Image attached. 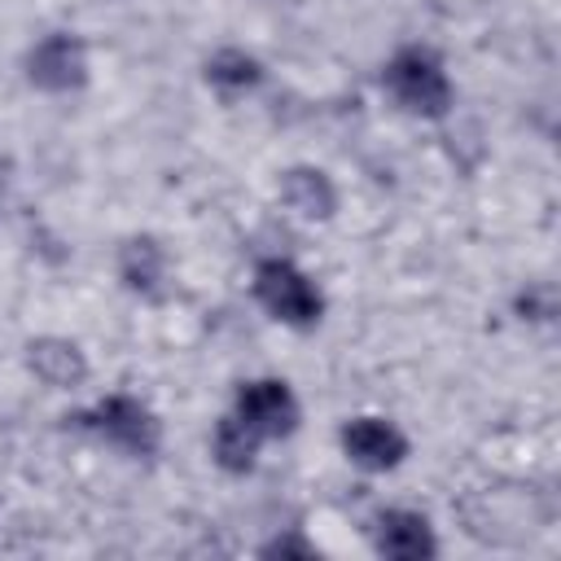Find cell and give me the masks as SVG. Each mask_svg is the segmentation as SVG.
I'll return each instance as SVG.
<instances>
[{"mask_svg":"<svg viewBox=\"0 0 561 561\" xmlns=\"http://www.w3.org/2000/svg\"><path fill=\"white\" fill-rule=\"evenodd\" d=\"M263 456H267V443L254 430H245L228 408L210 421V430H206V460H210L215 473H224L232 482H245V478H254L263 469Z\"/></svg>","mask_w":561,"mask_h":561,"instance_id":"obj_12","label":"cell"},{"mask_svg":"<svg viewBox=\"0 0 561 561\" xmlns=\"http://www.w3.org/2000/svg\"><path fill=\"white\" fill-rule=\"evenodd\" d=\"M245 294L259 307V316L285 333H316L329 320V289L324 280L298 263L294 254H259L245 276Z\"/></svg>","mask_w":561,"mask_h":561,"instance_id":"obj_3","label":"cell"},{"mask_svg":"<svg viewBox=\"0 0 561 561\" xmlns=\"http://www.w3.org/2000/svg\"><path fill=\"white\" fill-rule=\"evenodd\" d=\"M254 552H259L263 561H316V557H320V543H316L302 526H280V530H272Z\"/></svg>","mask_w":561,"mask_h":561,"instance_id":"obj_14","label":"cell"},{"mask_svg":"<svg viewBox=\"0 0 561 561\" xmlns=\"http://www.w3.org/2000/svg\"><path fill=\"white\" fill-rule=\"evenodd\" d=\"M110 4H123V0H110Z\"/></svg>","mask_w":561,"mask_h":561,"instance_id":"obj_16","label":"cell"},{"mask_svg":"<svg viewBox=\"0 0 561 561\" xmlns=\"http://www.w3.org/2000/svg\"><path fill=\"white\" fill-rule=\"evenodd\" d=\"M272 202L280 206V215H289L302 228H329L342 215V184L324 162L298 158V162L276 167Z\"/></svg>","mask_w":561,"mask_h":561,"instance_id":"obj_9","label":"cell"},{"mask_svg":"<svg viewBox=\"0 0 561 561\" xmlns=\"http://www.w3.org/2000/svg\"><path fill=\"white\" fill-rule=\"evenodd\" d=\"M377 92L386 105L412 123H447L460 105V83L447 61V53L430 39H403L394 44L377 66Z\"/></svg>","mask_w":561,"mask_h":561,"instance_id":"obj_2","label":"cell"},{"mask_svg":"<svg viewBox=\"0 0 561 561\" xmlns=\"http://www.w3.org/2000/svg\"><path fill=\"white\" fill-rule=\"evenodd\" d=\"M267 79H272L267 57H263L259 48H250V44H237V39H224V44L206 48L202 61H197V83H202V92H206L210 101H219L224 110L254 101V96L267 88Z\"/></svg>","mask_w":561,"mask_h":561,"instance_id":"obj_10","label":"cell"},{"mask_svg":"<svg viewBox=\"0 0 561 561\" xmlns=\"http://www.w3.org/2000/svg\"><path fill=\"white\" fill-rule=\"evenodd\" d=\"M228 412L245 430H254L267 447L298 438V430L307 421L302 394L285 373H250V377H241L232 386V394H228Z\"/></svg>","mask_w":561,"mask_h":561,"instance_id":"obj_6","label":"cell"},{"mask_svg":"<svg viewBox=\"0 0 561 561\" xmlns=\"http://www.w3.org/2000/svg\"><path fill=\"white\" fill-rule=\"evenodd\" d=\"M61 430L79 434L96 451H105L114 460H127V465H149L167 447L162 412L131 386H110V390H96L92 399L75 403L61 416Z\"/></svg>","mask_w":561,"mask_h":561,"instance_id":"obj_1","label":"cell"},{"mask_svg":"<svg viewBox=\"0 0 561 561\" xmlns=\"http://www.w3.org/2000/svg\"><path fill=\"white\" fill-rule=\"evenodd\" d=\"M508 311L517 324H530V329H548L557 320V285L535 276V280H522L508 298Z\"/></svg>","mask_w":561,"mask_h":561,"instance_id":"obj_13","label":"cell"},{"mask_svg":"<svg viewBox=\"0 0 561 561\" xmlns=\"http://www.w3.org/2000/svg\"><path fill=\"white\" fill-rule=\"evenodd\" d=\"M22 373L48 394H83L92 386V355L79 337L44 329L22 342Z\"/></svg>","mask_w":561,"mask_h":561,"instance_id":"obj_11","label":"cell"},{"mask_svg":"<svg viewBox=\"0 0 561 561\" xmlns=\"http://www.w3.org/2000/svg\"><path fill=\"white\" fill-rule=\"evenodd\" d=\"M110 272H114V285L145 302V307H158L171 298L175 289V276H180V263L171 254V245L149 232V228H136V232H123L114 241V254H110Z\"/></svg>","mask_w":561,"mask_h":561,"instance_id":"obj_7","label":"cell"},{"mask_svg":"<svg viewBox=\"0 0 561 561\" xmlns=\"http://www.w3.org/2000/svg\"><path fill=\"white\" fill-rule=\"evenodd\" d=\"M364 539L368 552L381 561H438L443 557V535L430 508L421 504H377L364 517Z\"/></svg>","mask_w":561,"mask_h":561,"instance_id":"obj_8","label":"cell"},{"mask_svg":"<svg viewBox=\"0 0 561 561\" xmlns=\"http://www.w3.org/2000/svg\"><path fill=\"white\" fill-rule=\"evenodd\" d=\"M18 79L44 101H75L96 79L92 39L79 26H44L18 53Z\"/></svg>","mask_w":561,"mask_h":561,"instance_id":"obj_4","label":"cell"},{"mask_svg":"<svg viewBox=\"0 0 561 561\" xmlns=\"http://www.w3.org/2000/svg\"><path fill=\"white\" fill-rule=\"evenodd\" d=\"M0 202H4V175H0Z\"/></svg>","mask_w":561,"mask_h":561,"instance_id":"obj_15","label":"cell"},{"mask_svg":"<svg viewBox=\"0 0 561 561\" xmlns=\"http://www.w3.org/2000/svg\"><path fill=\"white\" fill-rule=\"evenodd\" d=\"M333 447H337L342 465L355 469L359 478H394L416 456L412 430L399 416L377 412V408L346 412L333 430Z\"/></svg>","mask_w":561,"mask_h":561,"instance_id":"obj_5","label":"cell"}]
</instances>
